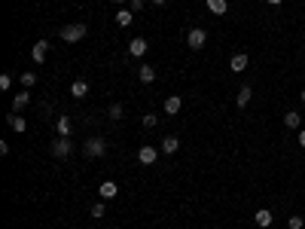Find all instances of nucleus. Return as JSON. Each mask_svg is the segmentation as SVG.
<instances>
[{
	"mask_svg": "<svg viewBox=\"0 0 305 229\" xmlns=\"http://www.w3.org/2000/svg\"><path fill=\"white\" fill-rule=\"evenodd\" d=\"M110 119H122V104H110Z\"/></svg>",
	"mask_w": 305,
	"mask_h": 229,
	"instance_id": "obj_27",
	"label": "nucleus"
},
{
	"mask_svg": "<svg viewBox=\"0 0 305 229\" xmlns=\"http://www.w3.org/2000/svg\"><path fill=\"white\" fill-rule=\"evenodd\" d=\"M186 43H189V49H201V46L208 43V31L205 28H189V34H186Z\"/></svg>",
	"mask_w": 305,
	"mask_h": 229,
	"instance_id": "obj_3",
	"label": "nucleus"
},
{
	"mask_svg": "<svg viewBox=\"0 0 305 229\" xmlns=\"http://www.w3.org/2000/svg\"><path fill=\"white\" fill-rule=\"evenodd\" d=\"M141 83H146V86H150L153 83V79H156V67H150V64H141Z\"/></svg>",
	"mask_w": 305,
	"mask_h": 229,
	"instance_id": "obj_21",
	"label": "nucleus"
},
{
	"mask_svg": "<svg viewBox=\"0 0 305 229\" xmlns=\"http://www.w3.org/2000/svg\"><path fill=\"white\" fill-rule=\"evenodd\" d=\"M104 214H107L104 202H95V205H92V217H95V220H101V217H104Z\"/></svg>",
	"mask_w": 305,
	"mask_h": 229,
	"instance_id": "obj_24",
	"label": "nucleus"
},
{
	"mask_svg": "<svg viewBox=\"0 0 305 229\" xmlns=\"http://www.w3.org/2000/svg\"><path fill=\"white\" fill-rule=\"evenodd\" d=\"M247 61H251V58H247V52H235L232 58H229V71L232 74H244L247 71Z\"/></svg>",
	"mask_w": 305,
	"mask_h": 229,
	"instance_id": "obj_6",
	"label": "nucleus"
},
{
	"mask_svg": "<svg viewBox=\"0 0 305 229\" xmlns=\"http://www.w3.org/2000/svg\"><path fill=\"white\" fill-rule=\"evenodd\" d=\"M131 21H134V13H131V9H116V25H119V28H128Z\"/></svg>",
	"mask_w": 305,
	"mask_h": 229,
	"instance_id": "obj_18",
	"label": "nucleus"
},
{
	"mask_svg": "<svg viewBox=\"0 0 305 229\" xmlns=\"http://www.w3.org/2000/svg\"><path fill=\"white\" fill-rule=\"evenodd\" d=\"M272 220H275V214L269 211V208H259V211L253 214V223H256L259 229H269V226H272Z\"/></svg>",
	"mask_w": 305,
	"mask_h": 229,
	"instance_id": "obj_7",
	"label": "nucleus"
},
{
	"mask_svg": "<svg viewBox=\"0 0 305 229\" xmlns=\"http://www.w3.org/2000/svg\"><path fill=\"white\" fill-rule=\"evenodd\" d=\"M46 52H49V43H46V40L34 43V49H31V58H34V64H43V61H46Z\"/></svg>",
	"mask_w": 305,
	"mask_h": 229,
	"instance_id": "obj_8",
	"label": "nucleus"
},
{
	"mask_svg": "<svg viewBox=\"0 0 305 229\" xmlns=\"http://www.w3.org/2000/svg\"><path fill=\"white\" fill-rule=\"evenodd\" d=\"M177 147H180V137H174V134H168L165 141H162V147L159 150L165 153V156H171V153H177Z\"/></svg>",
	"mask_w": 305,
	"mask_h": 229,
	"instance_id": "obj_16",
	"label": "nucleus"
},
{
	"mask_svg": "<svg viewBox=\"0 0 305 229\" xmlns=\"http://www.w3.org/2000/svg\"><path fill=\"white\" fill-rule=\"evenodd\" d=\"M284 125H287V129H299V125H302V116H299L296 110H287V113H284Z\"/></svg>",
	"mask_w": 305,
	"mask_h": 229,
	"instance_id": "obj_20",
	"label": "nucleus"
},
{
	"mask_svg": "<svg viewBox=\"0 0 305 229\" xmlns=\"http://www.w3.org/2000/svg\"><path fill=\"white\" fill-rule=\"evenodd\" d=\"M302 43H305V34H302Z\"/></svg>",
	"mask_w": 305,
	"mask_h": 229,
	"instance_id": "obj_34",
	"label": "nucleus"
},
{
	"mask_svg": "<svg viewBox=\"0 0 305 229\" xmlns=\"http://www.w3.org/2000/svg\"><path fill=\"white\" fill-rule=\"evenodd\" d=\"M251 98H253V89H251V86H241V89H238V98H235L238 110H244L247 104H251Z\"/></svg>",
	"mask_w": 305,
	"mask_h": 229,
	"instance_id": "obj_12",
	"label": "nucleus"
},
{
	"mask_svg": "<svg viewBox=\"0 0 305 229\" xmlns=\"http://www.w3.org/2000/svg\"><path fill=\"white\" fill-rule=\"evenodd\" d=\"M55 132H58V137H71V132H73L71 116H58L55 119Z\"/></svg>",
	"mask_w": 305,
	"mask_h": 229,
	"instance_id": "obj_10",
	"label": "nucleus"
},
{
	"mask_svg": "<svg viewBox=\"0 0 305 229\" xmlns=\"http://www.w3.org/2000/svg\"><path fill=\"white\" fill-rule=\"evenodd\" d=\"M156 159H159V150L150 147V144H144L141 150H138V162L141 165H156Z\"/></svg>",
	"mask_w": 305,
	"mask_h": 229,
	"instance_id": "obj_5",
	"label": "nucleus"
},
{
	"mask_svg": "<svg viewBox=\"0 0 305 229\" xmlns=\"http://www.w3.org/2000/svg\"><path fill=\"white\" fill-rule=\"evenodd\" d=\"M146 49H150V43H146L144 37H134L128 43V55H134V58H141V55H146Z\"/></svg>",
	"mask_w": 305,
	"mask_h": 229,
	"instance_id": "obj_9",
	"label": "nucleus"
},
{
	"mask_svg": "<svg viewBox=\"0 0 305 229\" xmlns=\"http://www.w3.org/2000/svg\"><path fill=\"white\" fill-rule=\"evenodd\" d=\"M98 192H101V199H116L119 187H116V180H104V183L98 187Z\"/></svg>",
	"mask_w": 305,
	"mask_h": 229,
	"instance_id": "obj_11",
	"label": "nucleus"
},
{
	"mask_svg": "<svg viewBox=\"0 0 305 229\" xmlns=\"http://www.w3.org/2000/svg\"><path fill=\"white\" fill-rule=\"evenodd\" d=\"M156 122H159V116H156V113H146L144 116V129H156Z\"/></svg>",
	"mask_w": 305,
	"mask_h": 229,
	"instance_id": "obj_25",
	"label": "nucleus"
},
{
	"mask_svg": "<svg viewBox=\"0 0 305 229\" xmlns=\"http://www.w3.org/2000/svg\"><path fill=\"white\" fill-rule=\"evenodd\" d=\"M205 3H208V9L214 16H226L229 13V0H205Z\"/></svg>",
	"mask_w": 305,
	"mask_h": 229,
	"instance_id": "obj_13",
	"label": "nucleus"
},
{
	"mask_svg": "<svg viewBox=\"0 0 305 229\" xmlns=\"http://www.w3.org/2000/svg\"><path fill=\"white\" fill-rule=\"evenodd\" d=\"M71 95L73 98H86L89 95V83H86V79H73V83H71Z\"/></svg>",
	"mask_w": 305,
	"mask_h": 229,
	"instance_id": "obj_17",
	"label": "nucleus"
},
{
	"mask_svg": "<svg viewBox=\"0 0 305 229\" xmlns=\"http://www.w3.org/2000/svg\"><path fill=\"white\" fill-rule=\"evenodd\" d=\"M150 3H156V6H165V0H150Z\"/></svg>",
	"mask_w": 305,
	"mask_h": 229,
	"instance_id": "obj_30",
	"label": "nucleus"
},
{
	"mask_svg": "<svg viewBox=\"0 0 305 229\" xmlns=\"http://www.w3.org/2000/svg\"><path fill=\"white\" fill-rule=\"evenodd\" d=\"M86 34H89V28L83 25V21H73V25H64L61 28V40L64 43H80Z\"/></svg>",
	"mask_w": 305,
	"mask_h": 229,
	"instance_id": "obj_1",
	"label": "nucleus"
},
{
	"mask_svg": "<svg viewBox=\"0 0 305 229\" xmlns=\"http://www.w3.org/2000/svg\"><path fill=\"white\" fill-rule=\"evenodd\" d=\"M28 104H31V95H28V92H16V98H13V113H21Z\"/></svg>",
	"mask_w": 305,
	"mask_h": 229,
	"instance_id": "obj_15",
	"label": "nucleus"
},
{
	"mask_svg": "<svg viewBox=\"0 0 305 229\" xmlns=\"http://www.w3.org/2000/svg\"><path fill=\"white\" fill-rule=\"evenodd\" d=\"M83 153L89 159H101V156H107V141L104 137H89V141L83 144Z\"/></svg>",
	"mask_w": 305,
	"mask_h": 229,
	"instance_id": "obj_2",
	"label": "nucleus"
},
{
	"mask_svg": "<svg viewBox=\"0 0 305 229\" xmlns=\"http://www.w3.org/2000/svg\"><path fill=\"white\" fill-rule=\"evenodd\" d=\"M287 229H305V220H302L299 214H293L290 220H287Z\"/></svg>",
	"mask_w": 305,
	"mask_h": 229,
	"instance_id": "obj_23",
	"label": "nucleus"
},
{
	"mask_svg": "<svg viewBox=\"0 0 305 229\" xmlns=\"http://www.w3.org/2000/svg\"><path fill=\"white\" fill-rule=\"evenodd\" d=\"M266 3H272V6H278V3H281V0H266Z\"/></svg>",
	"mask_w": 305,
	"mask_h": 229,
	"instance_id": "obj_32",
	"label": "nucleus"
},
{
	"mask_svg": "<svg viewBox=\"0 0 305 229\" xmlns=\"http://www.w3.org/2000/svg\"><path fill=\"white\" fill-rule=\"evenodd\" d=\"M299 147H305V129L299 132Z\"/></svg>",
	"mask_w": 305,
	"mask_h": 229,
	"instance_id": "obj_29",
	"label": "nucleus"
},
{
	"mask_svg": "<svg viewBox=\"0 0 305 229\" xmlns=\"http://www.w3.org/2000/svg\"><path fill=\"white\" fill-rule=\"evenodd\" d=\"M18 83H21V86H25V89H31V86H37V74H34V71H25V74H21V76H18Z\"/></svg>",
	"mask_w": 305,
	"mask_h": 229,
	"instance_id": "obj_22",
	"label": "nucleus"
},
{
	"mask_svg": "<svg viewBox=\"0 0 305 229\" xmlns=\"http://www.w3.org/2000/svg\"><path fill=\"white\" fill-rule=\"evenodd\" d=\"M299 101H302V104H305V89H302V92H299Z\"/></svg>",
	"mask_w": 305,
	"mask_h": 229,
	"instance_id": "obj_31",
	"label": "nucleus"
},
{
	"mask_svg": "<svg viewBox=\"0 0 305 229\" xmlns=\"http://www.w3.org/2000/svg\"><path fill=\"white\" fill-rule=\"evenodd\" d=\"M128 9H131V13H141V9H144V0H128Z\"/></svg>",
	"mask_w": 305,
	"mask_h": 229,
	"instance_id": "obj_28",
	"label": "nucleus"
},
{
	"mask_svg": "<svg viewBox=\"0 0 305 229\" xmlns=\"http://www.w3.org/2000/svg\"><path fill=\"white\" fill-rule=\"evenodd\" d=\"M9 89H13V76L3 74V76H0V92H9Z\"/></svg>",
	"mask_w": 305,
	"mask_h": 229,
	"instance_id": "obj_26",
	"label": "nucleus"
},
{
	"mask_svg": "<svg viewBox=\"0 0 305 229\" xmlns=\"http://www.w3.org/2000/svg\"><path fill=\"white\" fill-rule=\"evenodd\" d=\"M6 122H9V129H13V132H18V134H21V132H25V129H28V122H25V116H18V113H13V116H9Z\"/></svg>",
	"mask_w": 305,
	"mask_h": 229,
	"instance_id": "obj_19",
	"label": "nucleus"
},
{
	"mask_svg": "<svg viewBox=\"0 0 305 229\" xmlns=\"http://www.w3.org/2000/svg\"><path fill=\"white\" fill-rule=\"evenodd\" d=\"M71 153H73L71 137H58V141H52V156H55V159H67Z\"/></svg>",
	"mask_w": 305,
	"mask_h": 229,
	"instance_id": "obj_4",
	"label": "nucleus"
},
{
	"mask_svg": "<svg viewBox=\"0 0 305 229\" xmlns=\"http://www.w3.org/2000/svg\"><path fill=\"white\" fill-rule=\"evenodd\" d=\"M113 3H116V6H119V3H126V0H113Z\"/></svg>",
	"mask_w": 305,
	"mask_h": 229,
	"instance_id": "obj_33",
	"label": "nucleus"
},
{
	"mask_svg": "<svg viewBox=\"0 0 305 229\" xmlns=\"http://www.w3.org/2000/svg\"><path fill=\"white\" fill-rule=\"evenodd\" d=\"M180 107H183V101H180V95H168V98H165V113H168V116H174V113H180Z\"/></svg>",
	"mask_w": 305,
	"mask_h": 229,
	"instance_id": "obj_14",
	"label": "nucleus"
}]
</instances>
